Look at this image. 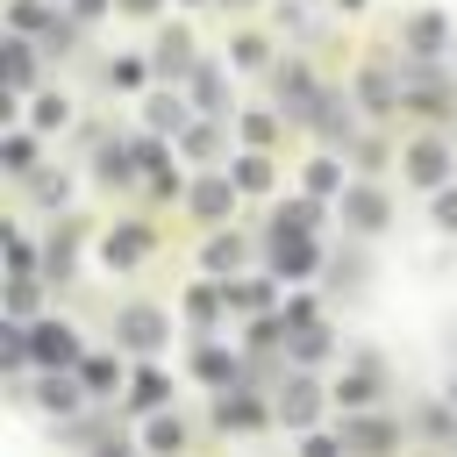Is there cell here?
Returning a JSON list of instances; mask_svg holds the SVG:
<instances>
[{
  "instance_id": "277c9868",
  "label": "cell",
  "mask_w": 457,
  "mask_h": 457,
  "mask_svg": "<svg viewBox=\"0 0 457 457\" xmlns=\"http://www.w3.org/2000/svg\"><path fill=\"white\" fill-rule=\"evenodd\" d=\"M407 164H414V179H421V186H436V179L450 171V157H443V143H414V157H407Z\"/></svg>"
},
{
  "instance_id": "6da1fadb",
  "label": "cell",
  "mask_w": 457,
  "mask_h": 457,
  "mask_svg": "<svg viewBox=\"0 0 457 457\" xmlns=\"http://www.w3.org/2000/svg\"><path fill=\"white\" fill-rule=\"evenodd\" d=\"M271 257H278V271H307V264H314V243H307V228H286V221H278V236H271Z\"/></svg>"
},
{
  "instance_id": "3957f363",
  "label": "cell",
  "mask_w": 457,
  "mask_h": 457,
  "mask_svg": "<svg viewBox=\"0 0 457 457\" xmlns=\"http://www.w3.org/2000/svg\"><path fill=\"white\" fill-rule=\"evenodd\" d=\"M157 336H164V321H157L150 307H129V314H121V343H136V350H157Z\"/></svg>"
},
{
  "instance_id": "7a4b0ae2",
  "label": "cell",
  "mask_w": 457,
  "mask_h": 457,
  "mask_svg": "<svg viewBox=\"0 0 457 457\" xmlns=\"http://www.w3.org/2000/svg\"><path fill=\"white\" fill-rule=\"evenodd\" d=\"M29 350H36L43 364H71V350H79V343H71V328H64V321H43V328L29 336Z\"/></svg>"
},
{
  "instance_id": "30bf717a",
  "label": "cell",
  "mask_w": 457,
  "mask_h": 457,
  "mask_svg": "<svg viewBox=\"0 0 457 457\" xmlns=\"http://www.w3.org/2000/svg\"><path fill=\"white\" fill-rule=\"evenodd\" d=\"M407 36H414V50H436V43H443V21H436V14H421Z\"/></svg>"
},
{
  "instance_id": "5b68a950",
  "label": "cell",
  "mask_w": 457,
  "mask_h": 457,
  "mask_svg": "<svg viewBox=\"0 0 457 457\" xmlns=\"http://www.w3.org/2000/svg\"><path fill=\"white\" fill-rule=\"evenodd\" d=\"M343 214H350L357 228H378V221H386V200H378V193H343Z\"/></svg>"
},
{
  "instance_id": "9a60e30c",
  "label": "cell",
  "mask_w": 457,
  "mask_h": 457,
  "mask_svg": "<svg viewBox=\"0 0 457 457\" xmlns=\"http://www.w3.org/2000/svg\"><path fill=\"white\" fill-rule=\"evenodd\" d=\"M200 378H228V357L221 350H200Z\"/></svg>"
},
{
  "instance_id": "8fae6325",
  "label": "cell",
  "mask_w": 457,
  "mask_h": 457,
  "mask_svg": "<svg viewBox=\"0 0 457 457\" xmlns=\"http://www.w3.org/2000/svg\"><path fill=\"white\" fill-rule=\"evenodd\" d=\"M157 64H164V71H179V64H186V36H164V50H157Z\"/></svg>"
},
{
  "instance_id": "5bb4252c",
  "label": "cell",
  "mask_w": 457,
  "mask_h": 457,
  "mask_svg": "<svg viewBox=\"0 0 457 457\" xmlns=\"http://www.w3.org/2000/svg\"><path fill=\"white\" fill-rule=\"evenodd\" d=\"M278 221H286V228H314V207H307V200H293V207H286Z\"/></svg>"
},
{
  "instance_id": "52a82bcc",
  "label": "cell",
  "mask_w": 457,
  "mask_h": 457,
  "mask_svg": "<svg viewBox=\"0 0 457 457\" xmlns=\"http://www.w3.org/2000/svg\"><path fill=\"white\" fill-rule=\"evenodd\" d=\"M343 443H350V450H386V443H393V428H386V421H350V428H343Z\"/></svg>"
},
{
  "instance_id": "7c38bea8",
  "label": "cell",
  "mask_w": 457,
  "mask_h": 457,
  "mask_svg": "<svg viewBox=\"0 0 457 457\" xmlns=\"http://www.w3.org/2000/svg\"><path fill=\"white\" fill-rule=\"evenodd\" d=\"M7 79H14V93H21V86H29V50H21V43H14V50H7Z\"/></svg>"
},
{
  "instance_id": "4fadbf2b",
  "label": "cell",
  "mask_w": 457,
  "mask_h": 457,
  "mask_svg": "<svg viewBox=\"0 0 457 457\" xmlns=\"http://www.w3.org/2000/svg\"><path fill=\"white\" fill-rule=\"evenodd\" d=\"M150 450H179V421H150Z\"/></svg>"
},
{
  "instance_id": "9c48e42d",
  "label": "cell",
  "mask_w": 457,
  "mask_h": 457,
  "mask_svg": "<svg viewBox=\"0 0 457 457\" xmlns=\"http://www.w3.org/2000/svg\"><path fill=\"white\" fill-rule=\"evenodd\" d=\"M193 207H200V214H221V207H228V186H221V179H207V186L193 193Z\"/></svg>"
},
{
  "instance_id": "e0dca14e",
  "label": "cell",
  "mask_w": 457,
  "mask_h": 457,
  "mask_svg": "<svg viewBox=\"0 0 457 457\" xmlns=\"http://www.w3.org/2000/svg\"><path fill=\"white\" fill-rule=\"evenodd\" d=\"M71 400H79V393H71L64 378H50V386H43V407H71Z\"/></svg>"
},
{
  "instance_id": "d6986e66",
  "label": "cell",
  "mask_w": 457,
  "mask_h": 457,
  "mask_svg": "<svg viewBox=\"0 0 457 457\" xmlns=\"http://www.w3.org/2000/svg\"><path fill=\"white\" fill-rule=\"evenodd\" d=\"M100 457H129V450H100Z\"/></svg>"
},
{
  "instance_id": "8992f818",
  "label": "cell",
  "mask_w": 457,
  "mask_h": 457,
  "mask_svg": "<svg viewBox=\"0 0 457 457\" xmlns=\"http://www.w3.org/2000/svg\"><path fill=\"white\" fill-rule=\"evenodd\" d=\"M278 414H286L293 428H300V421H314V386H307V378H300V386H286V400H278Z\"/></svg>"
},
{
  "instance_id": "ba28073f",
  "label": "cell",
  "mask_w": 457,
  "mask_h": 457,
  "mask_svg": "<svg viewBox=\"0 0 457 457\" xmlns=\"http://www.w3.org/2000/svg\"><path fill=\"white\" fill-rule=\"evenodd\" d=\"M257 414H264V407H257L250 393H221V421H236V428H250Z\"/></svg>"
},
{
  "instance_id": "ac0fdd59",
  "label": "cell",
  "mask_w": 457,
  "mask_h": 457,
  "mask_svg": "<svg viewBox=\"0 0 457 457\" xmlns=\"http://www.w3.org/2000/svg\"><path fill=\"white\" fill-rule=\"evenodd\" d=\"M436 221H443V228H457V193H443V200H436Z\"/></svg>"
},
{
  "instance_id": "2e32d148",
  "label": "cell",
  "mask_w": 457,
  "mask_h": 457,
  "mask_svg": "<svg viewBox=\"0 0 457 457\" xmlns=\"http://www.w3.org/2000/svg\"><path fill=\"white\" fill-rule=\"evenodd\" d=\"M164 400V378H136V407H157Z\"/></svg>"
}]
</instances>
